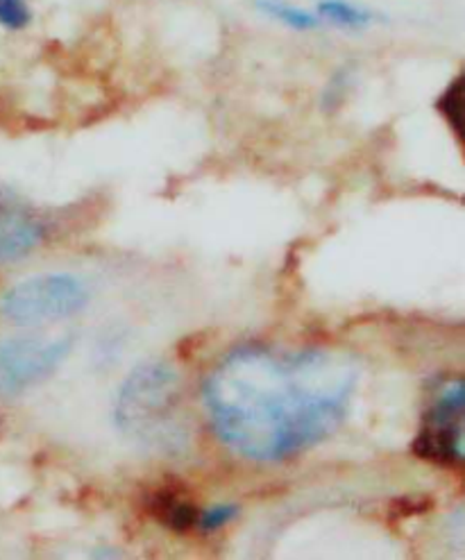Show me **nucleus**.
Returning <instances> with one entry per match:
<instances>
[{
	"label": "nucleus",
	"mask_w": 465,
	"mask_h": 560,
	"mask_svg": "<svg viewBox=\"0 0 465 560\" xmlns=\"http://www.w3.org/2000/svg\"><path fill=\"white\" fill-rule=\"evenodd\" d=\"M361 365L346 350L243 346L228 352L202 384L211 431L253 463L295 458L344 427Z\"/></svg>",
	"instance_id": "obj_1"
},
{
	"label": "nucleus",
	"mask_w": 465,
	"mask_h": 560,
	"mask_svg": "<svg viewBox=\"0 0 465 560\" xmlns=\"http://www.w3.org/2000/svg\"><path fill=\"white\" fill-rule=\"evenodd\" d=\"M179 404V377L164 361L137 365L116 390L114 422L143 443H182L175 411Z\"/></svg>",
	"instance_id": "obj_2"
},
{
	"label": "nucleus",
	"mask_w": 465,
	"mask_h": 560,
	"mask_svg": "<svg viewBox=\"0 0 465 560\" xmlns=\"http://www.w3.org/2000/svg\"><path fill=\"white\" fill-rule=\"evenodd\" d=\"M89 300L86 282L75 275H37L3 293L0 316L16 327H42L78 316Z\"/></svg>",
	"instance_id": "obj_3"
},
{
	"label": "nucleus",
	"mask_w": 465,
	"mask_h": 560,
	"mask_svg": "<svg viewBox=\"0 0 465 560\" xmlns=\"http://www.w3.org/2000/svg\"><path fill=\"white\" fill-rule=\"evenodd\" d=\"M71 348V334H23L0 340V397H16L44 384Z\"/></svg>",
	"instance_id": "obj_4"
},
{
	"label": "nucleus",
	"mask_w": 465,
	"mask_h": 560,
	"mask_svg": "<svg viewBox=\"0 0 465 560\" xmlns=\"http://www.w3.org/2000/svg\"><path fill=\"white\" fill-rule=\"evenodd\" d=\"M463 411L465 395L463 382H445L431 397L420 431L414 441V454L441 468H461L463 465Z\"/></svg>",
	"instance_id": "obj_5"
},
{
	"label": "nucleus",
	"mask_w": 465,
	"mask_h": 560,
	"mask_svg": "<svg viewBox=\"0 0 465 560\" xmlns=\"http://www.w3.org/2000/svg\"><path fill=\"white\" fill-rule=\"evenodd\" d=\"M46 238V223L35 207L0 189V266L33 255Z\"/></svg>",
	"instance_id": "obj_6"
},
{
	"label": "nucleus",
	"mask_w": 465,
	"mask_h": 560,
	"mask_svg": "<svg viewBox=\"0 0 465 560\" xmlns=\"http://www.w3.org/2000/svg\"><path fill=\"white\" fill-rule=\"evenodd\" d=\"M143 509L154 522L173 534H191L200 513L191 492L175 479L148 490L143 497Z\"/></svg>",
	"instance_id": "obj_7"
},
{
	"label": "nucleus",
	"mask_w": 465,
	"mask_h": 560,
	"mask_svg": "<svg viewBox=\"0 0 465 560\" xmlns=\"http://www.w3.org/2000/svg\"><path fill=\"white\" fill-rule=\"evenodd\" d=\"M318 16L329 21L336 27L352 30V33L365 30L372 21H375V14H372L370 10L348 3V0H321Z\"/></svg>",
	"instance_id": "obj_8"
},
{
	"label": "nucleus",
	"mask_w": 465,
	"mask_h": 560,
	"mask_svg": "<svg viewBox=\"0 0 465 560\" xmlns=\"http://www.w3.org/2000/svg\"><path fill=\"white\" fill-rule=\"evenodd\" d=\"M255 5L261 14L298 30V33H306V30L318 27V21H321L316 14L295 8L291 3H284V0H255Z\"/></svg>",
	"instance_id": "obj_9"
},
{
	"label": "nucleus",
	"mask_w": 465,
	"mask_h": 560,
	"mask_svg": "<svg viewBox=\"0 0 465 560\" xmlns=\"http://www.w3.org/2000/svg\"><path fill=\"white\" fill-rule=\"evenodd\" d=\"M439 112L452 126V130L461 137L463 135V78L458 75L441 96Z\"/></svg>",
	"instance_id": "obj_10"
},
{
	"label": "nucleus",
	"mask_w": 465,
	"mask_h": 560,
	"mask_svg": "<svg viewBox=\"0 0 465 560\" xmlns=\"http://www.w3.org/2000/svg\"><path fill=\"white\" fill-rule=\"evenodd\" d=\"M239 513H241V509L232 502L213 504L198 513L196 528L200 534H216V532H221V528H225L230 522H234L239 517Z\"/></svg>",
	"instance_id": "obj_11"
},
{
	"label": "nucleus",
	"mask_w": 465,
	"mask_h": 560,
	"mask_svg": "<svg viewBox=\"0 0 465 560\" xmlns=\"http://www.w3.org/2000/svg\"><path fill=\"white\" fill-rule=\"evenodd\" d=\"M30 8L25 0H0V25L8 30H23L30 25Z\"/></svg>",
	"instance_id": "obj_12"
},
{
	"label": "nucleus",
	"mask_w": 465,
	"mask_h": 560,
	"mask_svg": "<svg viewBox=\"0 0 465 560\" xmlns=\"http://www.w3.org/2000/svg\"><path fill=\"white\" fill-rule=\"evenodd\" d=\"M93 558H118V551H107V549L93 551Z\"/></svg>",
	"instance_id": "obj_13"
}]
</instances>
